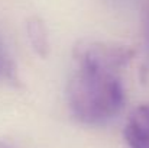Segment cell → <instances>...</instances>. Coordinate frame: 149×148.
Listing matches in <instances>:
<instances>
[{"label":"cell","mask_w":149,"mask_h":148,"mask_svg":"<svg viewBox=\"0 0 149 148\" xmlns=\"http://www.w3.org/2000/svg\"><path fill=\"white\" fill-rule=\"evenodd\" d=\"M67 103L72 118L80 123L110 122L125 105V89L117 71L78 64L67 84Z\"/></svg>","instance_id":"cell-1"},{"label":"cell","mask_w":149,"mask_h":148,"mask_svg":"<svg viewBox=\"0 0 149 148\" xmlns=\"http://www.w3.org/2000/svg\"><path fill=\"white\" fill-rule=\"evenodd\" d=\"M123 137L129 148H149V103L132 110L125 123Z\"/></svg>","instance_id":"cell-3"},{"label":"cell","mask_w":149,"mask_h":148,"mask_svg":"<svg viewBox=\"0 0 149 148\" xmlns=\"http://www.w3.org/2000/svg\"><path fill=\"white\" fill-rule=\"evenodd\" d=\"M0 148H13L9 142H6V141H1L0 140Z\"/></svg>","instance_id":"cell-6"},{"label":"cell","mask_w":149,"mask_h":148,"mask_svg":"<svg viewBox=\"0 0 149 148\" xmlns=\"http://www.w3.org/2000/svg\"><path fill=\"white\" fill-rule=\"evenodd\" d=\"M26 36L32 45L33 51L41 55L47 57L49 49V41H48V32L41 18L32 16L26 20Z\"/></svg>","instance_id":"cell-4"},{"label":"cell","mask_w":149,"mask_h":148,"mask_svg":"<svg viewBox=\"0 0 149 148\" xmlns=\"http://www.w3.org/2000/svg\"><path fill=\"white\" fill-rule=\"evenodd\" d=\"M4 81H16V68L6 47L0 41V83Z\"/></svg>","instance_id":"cell-5"},{"label":"cell","mask_w":149,"mask_h":148,"mask_svg":"<svg viewBox=\"0 0 149 148\" xmlns=\"http://www.w3.org/2000/svg\"><path fill=\"white\" fill-rule=\"evenodd\" d=\"M133 54L135 51L126 45L103 41H83L74 48L77 64L94 65L111 71L123 68L132 60Z\"/></svg>","instance_id":"cell-2"}]
</instances>
